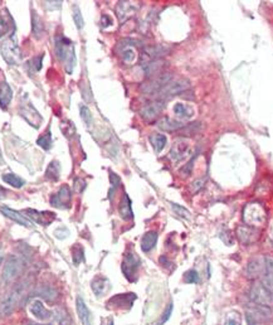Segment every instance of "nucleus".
Returning a JSON list of instances; mask_svg holds the SVG:
<instances>
[{"label":"nucleus","instance_id":"nucleus-22","mask_svg":"<svg viewBox=\"0 0 273 325\" xmlns=\"http://www.w3.org/2000/svg\"><path fill=\"white\" fill-rule=\"evenodd\" d=\"M264 272V258L259 260V258H253L248 262L247 266V275L250 279L258 277L259 275H263Z\"/></svg>","mask_w":273,"mask_h":325},{"label":"nucleus","instance_id":"nucleus-43","mask_svg":"<svg viewBox=\"0 0 273 325\" xmlns=\"http://www.w3.org/2000/svg\"><path fill=\"white\" fill-rule=\"evenodd\" d=\"M184 281L186 284H198L200 279H199V275L195 270H189L184 274Z\"/></svg>","mask_w":273,"mask_h":325},{"label":"nucleus","instance_id":"nucleus-37","mask_svg":"<svg viewBox=\"0 0 273 325\" xmlns=\"http://www.w3.org/2000/svg\"><path fill=\"white\" fill-rule=\"evenodd\" d=\"M165 52H166V49L161 46H151V47H146V48H145V54H146V56H149L150 58L161 57V56L166 54Z\"/></svg>","mask_w":273,"mask_h":325},{"label":"nucleus","instance_id":"nucleus-1","mask_svg":"<svg viewBox=\"0 0 273 325\" xmlns=\"http://www.w3.org/2000/svg\"><path fill=\"white\" fill-rule=\"evenodd\" d=\"M26 296V284H19L14 287L8 296L0 301V316L6 317L13 314L17 307L22 304Z\"/></svg>","mask_w":273,"mask_h":325},{"label":"nucleus","instance_id":"nucleus-20","mask_svg":"<svg viewBox=\"0 0 273 325\" xmlns=\"http://www.w3.org/2000/svg\"><path fill=\"white\" fill-rule=\"evenodd\" d=\"M31 312L41 321H46V320L51 319L52 314L51 311L47 310V307L44 306L43 302L41 300H34L31 304Z\"/></svg>","mask_w":273,"mask_h":325},{"label":"nucleus","instance_id":"nucleus-40","mask_svg":"<svg viewBox=\"0 0 273 325\" xmlns=\"http://www.w3.org/2000/svg\"><path fill=\"white\" fill-rule=\"evenodd\" d=\"M32 27H33V34L36 38H41L42 34H43L44 32V28H43V23L41 22V19L37 18L36 14H33V17H32Z\"/></svg>","mask_w":273,"mask_h":325},{"label":"nucleus","instance_id":"nucleus-54","mask_svg":"<svg viewBox=\"0 0 273 325\" xmlns=\"http://www.w3.org/2000/svg\"><path fill=\"white\" fill-rule=\"evenodd\" d=\"M60 325H71V324H70V321H68L67 319H63V320H61V321H60Z\"/></svg>","mask_w":273,"mask_h":325},{"label":"nucleus","instance_id":"nucleus-6","mask_svg":"<svg viewBox=\"0 0 273 325\" xmlns=\"http://www.w3.org/2000/svg\"><path fill=\"white\" fill-rule=\"evenodd\" d=\"M140 258L135 252H129L125 255L124 261H122V272H124L125 277L130 281H134L136 277L137 270L140 267Z\"/></svg>","mask_w":273,"mask_h":325},{"label":"nucleus","instance_id":"nucleus-3","mask_svg":"<svg viewBox=\"0 0 273 325\" xmlns=\"http://www.w3.org/2000/svg\"><path fill=\"white\" fill-rule=\"evenodd\" d=\"M267 214L259 203H249L243 209V221L249 227H259L264 225Z\"/></svg>","mask_w":273,"mask_h":325},{"label":"nucleus","instance_id":"nucleus-23","mask_svg":"<svg viewBox=\"0 0 273 325\" xmlns=\"http://www.w3.org/2000/svg\"><path fill=\"white\" fill-rule=\"evenodd\" d=\"M173 111L174 114H175V116L181 120L191 119V117L194 116V114H195V110H194L190 105H186V103L181 102H178L174 105Z\"/></svg>","mask_w":273,"mask_h":325},{"label":"nucleus","instance_id":"nucleus-41","mask_svg":"<svg viewBox=\"0 0 273 325\" xmlns=\"http://www.w3.org/2000/svg\"><path fill=\"white\" fill-rule=\"evenodd\" d=\"M73 21H75L76 27L78 29H82L83 26H85V21H83L82 13H81V9L78 8V6H73Z\"/></svg>","mask_w":273,"mask_h":325},{"label":"nucleus","instance_id":"nucleus-11","mask_svg":"<svg viewBox=\"0 0 273 325\" xmlns=\"http://www.w3.org/2000/svg\"><path fill=\"white\" fill-rule=\"evenodd\" d=\"M191 152V145L188 140H176L174 142L173 147L170 150V157L174 161H181L183 159L188 157Z\"/></svg>","mask_w":273,"mask_h":325},{"label":"nucleus","instance_id":"nucleus-17","mask_svg":"<svg viewBox=\"0 0 273 325\" xmlns=\"http://www.w3.org/2000/svg\"><path fill=\"white\" fill-rule=\"evenodd\" d=\"M164 107H165V103H164V101H156V102H151L142 108L141 111H140V115H141L142 119L150 121V120L155 119V117H156L157 115H159L160 112L164 110Z\"/></svg>","mask_w":273,"mask_h":325},{"label":"nucleus","instance_id":"nucleus-10","mask_svg":"<svg viewBox=\"0 0 273 325\" xmlns=\"http://www.w3.org/2000/svg\"><path fill=\"white\" fill-rule=\"evenodd\" d=\"M71 199H72V192H71L70 187L63 186L61 187L57 193L52 196L51 204L56 208L66 209L71 206Z\"/></svg>","mask_w":273,"mask_h":325},{"label":"nucleus","instance_id":"nucleus-19","mask_svg":"<svg viewBox=\"0 0 273 325\" xmlns=\"http://www.w3.org/2000/svg\"><path fill=\"white\" fill-rule=\"evenodd\" d=\"M76 309H77L78 317L83 325H92V315H91V311L86 305L85 300L81 296H77V299H76Z\"/></svg>","mask_w":273,"mask_h":325},{"label":"nucleus","instance_id":"nucleus-42","mask_svg":"<svg viewBox=\"0 0 273 325\" xmlns=\"http://www.w3.org/2000/svg\"><path fill=\"white\" fill-rule=\"evenodd\" d=\"M83 253H85L83 252V248L80 247V246H75V247L72 248V260L76 266H78L83 261V258H85Z\"/></svg>","mask_w":273,"mask_h":325},{"label":"nucleus","instance_id":"nucleus-2","mask_svg":"<svg viewBox=\"0 0 273 325\" xmlns=\"http://www.w3.org/2000/svg\"><path fill=\"white\" fill-rule=\"evenodd\" d=\"M0 52L3 56L4 61L11 66H17L22 62V53L19 48L18 39H17L16 33L12 34L8 39L2 43L0 46Z\"/></svg>","mask_w":273,"mask_h":325},{"label":"nucleus","instance_id":"nucleus-52","mask_svg":"<svg viewBox=\"0 0 273 325\" xmlns=\"http://www.w3.org/2000/svg\"><path fill=\"white\" fill-rule=\"evenodd\" d=\"M101 23H102V27L103 28H106V27L111 26L112 24V18L110 16H102V18H101Z\"/></svg>","mask_w":273,"mask_h":325},{"label":"nucleus","instance_id":"nucleus-45","mask_svg":"<svg viewBox=\"0 0 273 325\" xmlns=\"http://www.w3.org/2000/svg\"><path fill=\"white\" fill-rule=\"evenodd\" d=\"M171 208H173V211L175 212L179 217H183V218H190V212H189L186 208H184V207L179 206V204L176 203H171Z\"/></svg>","mask_w":273,"mask_h":325},{"label":"nucleus","instance_id":"nucleus-8","mask_svg":"<svg viewBox=\"0 0 273 325\" xmlns=\"http://www.w3.org/2000/svg\"><path fill=\"white\" fill-rule=\"evenodd\" d=\"M190 87V82L185 78H179V80H171L168 85L165 86L164 88L159 91L157 95L164 97V96H173V95H178V93L184 92L188 88Z\"/></svg>","mask_w":273,"mask_h":325},{"label":"nucleus","instance_id":"nucleus-27","mask_svg":"<svg viewBox=\"0 0 273 325\" xmlns=\"http://www.w3.org/2000/svg\"><path fill=\"white\" fill-rule=\"evenodd\" d=\"M156 242H157V233L155 232V231L146 232L141 240V250L144 251V252H150V251L156 246Z\"/></svg>","mask_w":273,"mask_h":325},{"label":"nucleus","instance_id":"nucleus-48","mask_svg":"<svg viewBox=\"0 0 273 325\" xmlns=\"http://www.w3.org/2000/svg\"><path fill=\"white\" fill-rule=\"evenodd\" d=\"M110 182H111L114 188H117V187L121 184V179H120V177L117 176V174L112 173V172H110Z\"/></svg>","mask_w":273,"mask_h":325},{"label":"nucleus","instance_id":"nucleus-7","mask_svg":"<svg viewBox=\"0 0 273 325\" xmlns=\"http://www.w3.org/2000/svg\"><path fill=\"white\" fill-rule=\"evenodd\" d=\"M171 80H173V78H171V75H169V73H161V75L152 78V80L149 81V82H145L144 85L141 86V91L144 93H146V95L159 93V91L161 90V88L165 87Z\"/></svg>","mask_w":273,"mask_h":325},{"label":"nucleus","instance_id":"nucleus-55","mask_svg":"<svg viewBox=\"0 0 273 325\" xmlns=\"http://www.w3.org/2000/svg\"><path fill=\"white\" fill-rule=\"evenodd\" d=\"M28 325H47V324H36V322H32V321H29V322H28Z\"/></svg>","mask_w":273,"mask_h":325},{"label":"nucleus","instance_id":"nucleus-39","mask_svg":"<svg viewBox=\"0 0 273 325\" xmlns=\"http://www.w3.org/2000/svg\"><path fill=\"white\" fill-rule=\"evenodd\" d=\"M223 325H242V317L238 311H230L225 315Z\"/></svg>","mask_w":273,"mask_h":325},{"label":"nucleus","instance_id":"nucleus-46","mask_svg":"<svg viewBox=\"0 0 273 325\" xmlns=\"http://www.w3.org/2000/svg\"><path fill=\"white\" fill-rule=\"evenodd\" d=\"M73 188H75L76 193H82L86 188V182L81 178H76L75 184H73Z\"/></svg>","mask_w":273,"mask_h":325},{"label":"nucleus","instance_id":"nucleus-9","mask_svg":"<svg viewBox=\"0 0 273 325\" xmlns=\"http://www.w3.org/2000/svg\"><path fill=\"white\" fill-rule=\"evenodd\" d=\"M21 115L27 120V122H29V125H32L33 127L38 129L43 122V117L39 115V112L37 111V108L32 105L31 101L23 103L21 107Z\"/></svg>","mask_w":273,"mask_h":325},{"label":"nucleus","instance_id":"nucleus-24","mask_svg":"<svg viewBox=\"0 0 273 325\" xmlns=\"http://www.w3.org/2000/svg\"><path fill=\"white\" fill-rule=\"evenodd\" d=\"M14 29H16V27H14V22L12 19L11 14L4 11L3 13L0 14V38H3L11 31L14 33Z\"/></svg>","mask_w":273,"mask_h":325},{"label":"nucleus","instance_id":"nucleus-33","mask_svg":"<svg viewBox=\"0 0 273 325\" xmlns=\"http://www.w3.org/2000/svg\"><path fill=\"white\" fill-rule=\"evenodd\" d=\"M164 66L165 65H164V62H162V61H152V62L145 63V65L142 66V68H144L145 73H146L147 76H152V75H156V73H159Z\"/></svg>","mask_w":273,"mask_h":325},{"label":"nucleus","instance_id":"nucleus-18","mask_svg":"<svg viewBox=\"0 0 273 325\" xmlns=\"http://www.w3.org/2000/svg\"><path fill=\"white\" fill-rule=\"evenodd\" d=\"M262 284L273 296V258L264 257V272Z\"/></svg>","mask_w":273,"mask_h":325},{"label":"nucleus","instance_id":"nucleus-12","mask_svg":"<svg viewBox=\"0 0 273 325\" xmlns=\"http://www.w3.org/2000/svg\"><path fill=\"white\" fill-rule=\"evenodd\" d=\"M136 300V295L129 292V294H117L107 301L108 307L115 309H130Z\"/></svg>","mask_w":273,"mask_h":325},{"label":"nucleus","instance_id":"nucleus-32","mask_svg":"<svg viewBox=\"0 0 273 325\" xmlns=\"http://www.w3.org/2000/svg\"><path fill=\"white\" fill-rule=\"evenodd\" d=\"M121 57L126 65H132V63L136 61V52L132 48L131 44H126V46L121 49Z\"/></svg>","mask_w":273,"mask_h":325},{"label":"nucleus","instance_id":"nucleus-28","mask_svg":"<svg viewBox=\"0 0 273 325\" xmlns=\"http://www.w3.org/2000/svg\"><path fill=\"white\" fill-rule=\"evenodd\" d=\"M183 126L184 124H181L180 121L169 119V117H164V119H161L159 122H157V127L164 130V131H176V130L181 129Z\"/></svg>","mask_w":273,"mask_h":325},{"label":"nucleus","instance_id":"nucleus-53","mask_svg":"<svg viewBox=\"0 0 273 325\" xmlns=\"http://www.w3.org/2000/svg\"><path fill=\"white\" fill-rule=\"evenodd\" d=\"M101 325H114V319H112V317H106V319H102Z\"/></svg>","mask_w":273,"mask_h":325},{"label":"nucleus","instance_id":"nucleus-51","mask_svg":"<svg viewBox=\"0 0 273 325\" xmlns=\"http://www.w3.org/2000/svg\"><path fill=\"white\" fill-rule=\"evenodd\" d=\"M203 186H204V181H203V179H200V181L193 182V183H191V191H193V192H198L199 189L203 188Z\"/></svg>","mask_w":273,"mask_h":325},{"label":"nucleus","instance_id":"nucleus-44","mask_svg":"<svg viewBox=\"0 0 273 325\" xmlns=\"http://www.w3.org/2000/svg\"><path fill=\"white\" fill-rule=\"evenodd\" d=\"M80 114H81V117H82L83 121L86 122V125H87V126H90V125L92 124V114H91L90 108L85 105H81L80 106Z\"/></svg>","mask_w":273,"mask_h":325},{"label":"nucleus","instance_id":"nucleus-25","mask_svg":"<svg viewBox=\"0 0 273 325\" xmlns=\"http://www.w3.org/2000/svg\"><path fill=\"white\" fill-rule=\"evenodd\" d=\"M13 98V90L7 82L0 83V107L6 110L12 102Z\"/></svg>","mask_w":273,"mask_h":325},{"label":"nucleus","instance_id":"nucleus-34","mask_svg":"<svg viewBox=\"0 0 273 325\" xmlns=\"http://www.w3.org/2000/svg\"><path fill=\"white\" fill-rule=\"evenodd\" d=\"M37 292L39 294L38 296L43 297V299L48 300V301H54V300L57 299V296H58V292L49 286L38 287V291Z\"/></svg>","mask_w":273,"mask_h":325},{"label":"nucleus","instance_id":"nucleus-35","mask_svg":"<svg viewBox=\"0 0 273 325\" xmlns=\"http://www.w3.org/2000/svg\"><path fill=\"white\" fill-rule=\"evenodd\" d=\"M63 62H65L66 72H67L68 75H72V73H73V70H75V67H76V53H75V47H72V48H71V51L68 52L67 57H66V60L63 61Z\"/></svg>","mask_w":273,"mask_h":325},{"label":"nucleus","instance_id":"nucleus-49","mask_svg":"<svg viewBox=\"0 0 273 325\" xmlns=\"http://www.w3.org/2000/svg\"><path fill=\"white\" fill-rule=\"evenodd\" d=\"M171 312H173V304H169L168 306H166V309H165V311H164V314H162V317H161V324L162 322H165L166 320L169 319V317H170V315H171Z\"/></svg>","mask_w":273,"mask_h":325},{"label":"nucleus","instance_id":"nucleus-4","mask_svg":"<svg viewBox=\"0 0 273 325\" xmlns=\"http://www.w3.org/2000/svg\"><path fill=\"white\" fill-rule=\"evenodd\" d=\"M23 267H24V262L19 256H16V255L9 256L3 268V275H2L3 281L7 282V284L14 281V280L22 274Z\"/></svg>","mask_w":273,"mask_h":325},{"label":"nucleus","instance_id":"nucleus-26","mask_svg":"<svg viewBox=\"0 0 273 325\" xmlns=\"http://www.w3.org/2000/svg\"><path fill=\"white\" fill-rule=\"evenodd\" d=\"M119 212L124 220L130 221L134 218V212H132V207H131V199L129 198V196H127L126 193H125L124 197H122L121 203H120V207H119Z\"/></svg>","mask_w":273,"mask_h":325},{"label":"nucleus","instance_id":"nucleus-47","mask_svg":"<svg viewBox=\"0 0 273 325\" xmlns=\"http://www.w3.org/2000/svg\"><path fill=\"white\" fill-rule=\"evenodd\" d=\"M42 61H43V56H41V57H39V56H37V57H34L33 60L31 61V67H33L34 68V71H36V72H38V71H41L42 70Z\"/></svg>","mask_w":273,"mask_h":325},{"label":"nucleus","instance_id":"nucleus-14","mask_svg":"<svg viewBox=\"0 0 273 325\" xmlns=\"http://www.w3.org/2000/svg\"><path fill=\"white\" fill-rule=\"evenodd\" d=\"M26 213H28V218L32 222H37L42 226H48L56 220V214L53 212H38L36 209H27Z\"/></svg>","mask_w":273,"mask_h":325},{"label":"nucleus","instance_id":"nucleus-15","mask_svg":"<svg viewBox=\"0 0 273 325\" xmlns=\"http://www.w3.org/2000/svg\"><path fill=\"white\" fill-rule=\"evenodd\" d=\"M270 317V309L268 306H262V305L253 304L252 306L248 307V320L249 321H264V320Z\"/></svg>","mask_w":273,"mask_h":325},{"label":"nucleus","instance_id":"nucleus-50","mask_svg":"<svg viewBox=\"0 0 273 325\" xmlns=\"http://www.w3.org/2000/svg\"><path fill=\"white\" fill-rule=\"evenodd\" d=\"M44 4H46L47 8L51 9V11H53V9L61 8V6H62V2H44Z\"/></svg>","mask_w":273,"mask_h":325},{"label":"nucleus","instance_id":"nucleus-31","mask_svg":"<svg viewBox=\"0 0 273 325\" xmlns=\"http://www.w3.org/2000/svg\"><path fill=\"white\" fill-rule=\"evenodd\" d=\"M132 13H134V8H132V4L130 2H120L119 6H117V16L121 21L129 18L130 14Z\"/></svg>","mask_w":273,"mask_h":325},{"label":"nucleus","instance_id":"nucleus-16","mask_svg":"<svg viewBox=\"0 0 273 325\" xmlns=\"http://www.w3.org/2000/svg\"><path fill=\"white\" fill-rule=\"evenodd\" d=\"M0 212H2V213H3L6 217H8V218L13 220L14 222L24 226V227H31V228L34 227V223L29 220L26 214L21 213V212H17V211H14V209L8 208V207H2V208H0Z\"/></svg>","mask_w":273,"mask_h":325},{"label":"nucleus","instance_id":"nucleus-29","mask_svg":"<svg viewBox=\"0 0 273 325\" xmlns=\"http://www.w3.org/2000/svg\"><path fill=\"white\" fill-rule=\"evenodd\" d=\"M60 176H61L60 162H58L57 160H53V161H51V164L48 166V168H47L46 178L49 179V181H52V182H57L58 179H60Z\"/></svg>","mask_w":273,"mask_h":325},{"label":"nucleus","instance_id":"nucleus-21","mask_svg":"<svg viewBox=\"0 0 273 325\" xmlns=\"http://www.w3.org/2000/svg\"><path fill=\"white\" fill-rule=\"evenodd\" d=\"M110 287H111L110 281L103 276L95 277V279L92 280V282H91V289L95 292L96 296H102V295H105L106 292L110 290Z\"/></svg>","mask_w":273,"mask_h":325},{"label":"nucleus","instance_id":"nucleus-38","mask_svg":"<svg viewBox=\"0 0 273 325\" xmlns=\"http://www.w3.org/2000/svg\"><path fill=\"white\" fill-rule=\"evenodd\" d=\"M37 144L39 145L41 147H43L44 150H49L52 147V135H51V130H47L42 136L38 137L37 140Z\"/></svg>","mask_w":273,"mask_h":325},{"label":"nucleus","instance_id":"nucleus-36","mask_svg":"<svg viewBox=\"0 0 273 325\" xmlns=\"http://www.w3.org/2000/svg\"><path fill=\"white\" fill-rule=\"evenodd\" d=\"M3 181L6 182L7 184L12 186L13 188H22L24 186V181L22 178H19L18 176L13 173H7L3 176Z\"/></svg>","mask_w":273,"mask_h":325},{"label":"nucleus","instance_id":"nucleus-5","mask_svg":"<svg viewBox=\"0 0 273 325\" xmlns=\"http://www.w3.org/2000/svg\"><path fill=\"white\" fill-rule=\"evenodd\" d=\"M250 300L253 301V304L262 305V306H268L273 304V296L270 295V292L263 286V284H254L250 287L249 291Z\"/></svg>","mask_w":273,"mask_h":325},{"label":"nucleus","instance_id":"nucleus-13","mask_svg":"<svg viewBox=\"0 0 273 325\" xmlns=\"http://www.w3.org/2000/svg\"><path fill=\"white\" fill-rule=\"evenodd\" d=\"M237 237L243 245H250L259 238V232L255 228L244 225L237 228Z\"/></svg>","mask_w":273,"mask_h":325},{"label":"nucleus","instance_id":"nucleus-30","mask_svg":"<svg viewBox=\"0 0 273 325\" xmlns=\"http://www.w3.org/2000/svg\"><path fill=\"white\" fill-rule=\"evenodd\" d=\"M150 142H151L152 147L156 152L162 151V149L165 147L166 142H168V139L164 134H154L150 136Z\"/></svg>","mask_w":273,"mask_h":325},{"label":"nucleus","instance_id":"nucleus-56","mask_svg":"<svg viewBox=\"0 0 273 325\" xmlns=\"http://www.w3.org/2000/svg\"><path fill=\"white\" fill-rule=\"evenodd\" d=\"M2 261H3V256L0 255V263H2Z\"/></svg>","mask_w":273,"mask_h":325}]
</instances>
